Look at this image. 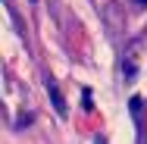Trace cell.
<instances>
[{
	"instance_id": "cell-1",
	"label": "cell",
	"mask_w": 147,
	"mask_h": 144,
	"mask_svg": "<svg viewBox=\"0 0 147 144\" xmlns=\"http://www.w3.org/2000/svg\"><path fill=\"white\" fill-rule=\"evenodd\" d=\"M44 82H47V94H50V100H53V110H57L59 116H66V100H63V94H59V88H57V82H53V78H50V75H47V78H44Z\"/></svg>"
},
{
	"instance_id": "cell-2",
	"label": "cell",
	"mask_w": 147,
	"mask_h": 144,
	"mask_svg": "<svg viewBox=\"0 0 147 144\" xmlns=\"http://www.w3.org/2000/svg\"><path fill=\"white\" fill-rule=\"evenodd\" d=\"M125 78H128V82H131V78H135V63H131V59H128V63H125Z\"/></svg>"
},
{
	"instance_id": "cell-3",
	"label": "cell",
	"mask_w": 147,
	"mask_h": 144,
	"mask_svg": "<svg viewBox=\"0 0 147 144\" xmlns=\"http://www.w3.org/2000/svg\"><path fill=\"white\" fill-rule=\"evenodd\" d=\"M135 3H141V6H147V0H135Z\"/></svg>"
}]
</instances>
